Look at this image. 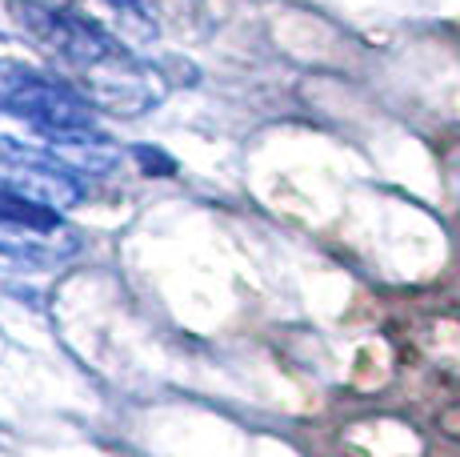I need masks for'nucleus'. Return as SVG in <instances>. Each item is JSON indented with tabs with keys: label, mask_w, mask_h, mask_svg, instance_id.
<instances>
[{
	"label": "nucleus",
	"mask_w": 460,
	"mask_h": 457,
	"mask_svg": "<svg viewBox=\"0 0 460 457\" xmlns=\"http://www.w3.org/2000/svg\"><path fill=\"white\" fill-rule=\"evenodd\" d=\"M8 13L16 29L29 32L73 73V85L93 101L96 112L137 121L168 96V81L153 68V60L128 52L125 40L93 16L49 0H8Z\"/></svg>",
	"instance_id": "obj_1"
},
{
	"label": "nucleus",
	"mask_w": 460,
	"mask_h": 457,
	"mask_svg": "<svg viewBox=\"0 0 460 457\" xmlns=\"http://www.w3.org/2000/svg\"><path fill=\"white\" fill-rule=\"evenodd\" d=\"M0 117L29 125L37 137L96 129L93 101L73 81L0 57Z\"/></svg>",
	"instance_id": "obj_2"
},
{
	"label": "nucleus",
	"mask_w": 460,
	"mask_h": 457,
	"mask_svg": "<svg viewBox=\"0 0 460 457\" xmlns=\"http://www.w3.org/2000/svg\"><path fill=\"white\" fill-rule=\"evenodd\" d=\"M0 184L29 193L37 201H49L57 209H68L84 201L88 181H81L73 169H65L44 140H21L0 133Z\"/></svg>",
	"instance_id": "obj_3"
},
{
	"label": "nucleus",
	"mask_w": 460,
	"mask_h": 457,
	"mask_svg": "<svg viewBox=\"0 0 460 457\" xmlns=\"http://www.w3.org/2000/svg\"><path fill=\"white\" fill-rule=\"evenodd\" d=\"M0 225L21 228V233H37V237H52L65 228V213L49 201H37L29 193H16L0 184Z\"/></svg>",
	"instance_id": "obj_4"
},
{
	"label": "nucleus",
	"mask_w": 460,
	"mask_h": 457,
	"mask_svg": "<svg viewBox=\"0 0 460 457\" xmlns=\"http://www.w3.org/2000/svg\"><path fill=\"white\" fill-rule=\"evenodd\" d=\"M128 153H132V161L140 165V173H148V177H176V161L164 153L161 145H128Z\"/></svg>",
	"instance_id": "obj_5"
}]
</instances>
